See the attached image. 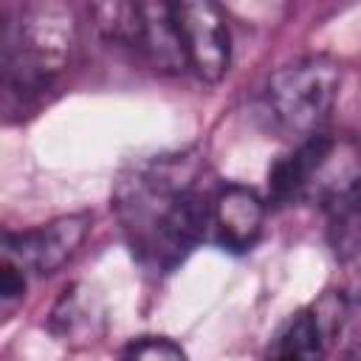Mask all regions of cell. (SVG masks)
Returning <instances> with one entry per match:
<instances>
[{
    "mask_svg": "<svg viewBox=\"0 0 361 361\" xmlns=\"http://www.w3.org/2000/svg\"><path fill=\"white\" fill-rule=\"evenodd\" d=\"M23 296H25V274H23V268L14 259L0 257V305L20 302Z\"/></svg>",
    "mask_w": 361,
    "mask_h": 361,
    "instance_id": "cell-12",
    "label": "cell"
},
{
    "mask_svg": "<svg viewBox=\"0 0 361 361\" xmlns=\"http://www.w3.org/2000/svg\"><path fill=\"white\" fill-rule=\"evenodd\" d=\"M262 223H265V203L254 189L240 183L217 186L212 197L209 231L214 234V243L220 248L231 254L251 251L262 234Z\"/></svg>",
    "mask_w": 361,
    "mask_h": 361,
    "instance_id": "cell-9",
    "label": "cell"
},
{
    "mask_svg": "<svg viewBox=\"0 0 361 361\" xmlns=\"http://www.w3.org/2000/svg\"><path fill=\"white\" fill-rule=\"evenodd\" d=\"M121 361H186V353L166 336H141L127 344Z\"/></svg>",
    "mask_w": 361,
    "mask_h": 361,
    "instance_id": "cell-11",
    "label": "cell"
},
{
    "mask_svg": "<svg viewBox=\"0 0 361 361\" xmlns=\"http://www.w3.org/2000/svg\"><path fill=\"white\" fill-rule=\"evenodd\" d=\"M90 11L107 42L130 48L161 73L189 71L175 3H99Z\"/></svg>",
    "mask_w": 361,
    "mask_h": 361,
    "instance_id": "cell-5",
    "label": "cell"
},
{
    "mask_svg": "<svg viewBox=\"0 0 361 361\" xmlns=\"http://www.w3.org/2000/svg\"><path fill=\"white\" fill-rule=\"evenodd\" d=\"M330 223V243L338 259H353L358 254V197L336 200L324 206Z\"/></svg>",
    "mask_w": 361,
    "mask_h": 361,
    "instance_id": "cell-10",
    "label": "cell"
},
{
    "mask_svg": "<svg viewBox=\"0 0 361 361\" xmlns=\"http://www.w3.org/2000/svg\"><path fill=\"white\" fill-rule=\"evenodd\" d=\"M341 87V65L316 54L282 65L262 87V113L282 135H313L327 121Z\"/></svg>",
    "mask_w": 361,
    "mask_h": 361,
    "instance_id": "cell-4",
    "label": "cell"
},
{
    "mask_svg": "<svg viewBox=\"0 0 361 361\" xmlns=\"http://www.w3.org/2000/svg\"><path fill=\"white\" fill-rule=\"evenodd\" d=\"M347 344L355 353V299L344 290H327L310 307L296 310L271 338L268 361H324L333 347Z\"/></svg>",
    "mask_w": 361,
    "mask_h": 361,
    "instance_id": "cell-6",
    "label": "cell"
},
{
    "mask_svg": "<svg viewBox=\"0 0 361 361\" xmlns=\"http://www.w3.org/2000/svg\"><path fill=\"white\" fill-rule=\"evenodd\" d=\"M87 228V214H65L37 228L0 231V248L20 268H31L34 274H54L73 257Z\"/></svg>",
    "mask_w": 361,
    "mask_h": 361,
    "instance_id": "cell-8",
    "label": "cell"
},
{
    "mask_svg": "<svg viewBox=\"0 0 361 361\" xmlns=\"http://www.w3.org/2000/svg\"><path fill=\"white\" fill-rule=\"evenodd\" d=\"M217 186L197 149L135 161L113 189V209L135 262L172 274L209 234Z\"/></svg>",
    "mask_w": 361,
    "mask_h": 361,
    "instance_id": "cell-1",
    "label": "cell"
},
{
    "mask_svg": "<svg viewBox=\"0 0 361 361\" xmlns=\"http://www.w3.org/2000/svg\"><path fill=\"white\" fill-rule=\"evenodd\" d=\"M175 20L189 71L203 82H220L231 62V34L226 14L209 0L175 3Z\"/></svg>",
    "mask_w": 361,
    "mask_h": 361,
    "instance_id": "cell-7",
    "label": "cell"
},
{
    "mask_svg": "<svg viewBox=\"0 0 361 361\" xmlns=\"http://www.w3.org/2000/svg\"><path fill=\"white\" fill-rule=\"evenodd\" d=\"M76 17L65 3L28 0L0 6V113L37 110L68 68Z\"/></svg>",
    "mask_w": 361,
    "mask_h": 361,
    "instance_id": "cell-2",
    "label": "cell"
},
{
    "mask_svg": "<svg viewBox=\"0 0 361 361\" xmlns=\"http://www.w3.org/2000/svg\"><path fill=\"white\" fill-rule=\"evenodd\" d=\"M358 195L355 144L324 130L302 138V144L279 155L268 169V197L276 206L316 200L322 206Z\"/></svg>",
    "mask_w": 361,
    "mask_h": 361,
    "instance_id": "cell-3",
    "label": "cell"
}]
</instances>
